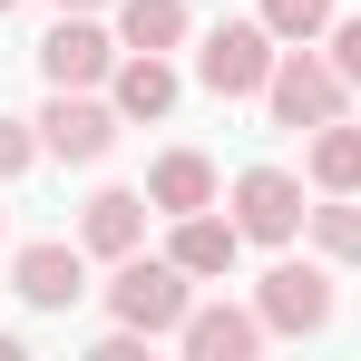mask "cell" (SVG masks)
Returning a JSON list of instances; mask_svg holds the SVG:
<instances>
[{
    "label": "cell",
    "mask_w": 361,
    "mask_h": 361,
    "mask_svg": "<svg viewBox=\"0 0 361 361\" xmlns=\"http://www.w3.org/2000/svg\"><path fill=\"white\" fill-rule=\"evenodd\" d=\"M195 274H185L176 254H118V274H108V312H118L127 332H176L195 293H185Z\"/></svg>",
    "instance_id": "cell-1"
},
{
    "label": "cell",
    "mask_w": 361,
    "mask_h": 361,
    "mask_svg": "<svg viewBox=\"0 0 361 361\" xmlns=\"http://www.w3.org/2000/svg\"><path fill=\"white\" fill-rule=\"evenodd\" d=\"M312 244H322L332 264H361V205H342V195L312 205Z\"/></svg>",
    "instance_id": "cell-16"
},
{
    "label": "cell",
    "mask_w": 361,
    "mask_h": 361,
    "mask_svg": "<svg viewBox=\"0 0 361 361\" xmlns=\"http://www.w3.org/2000/svg\"><path fill=\"white\" fill-rule=\"evenodd\" d=\"M254 312H264V332H322L332 322V274L322 264H274Z\"/></svg>",
    "instance_id": "cell-6"
},
{
    "label": "cell",
    "mask_w": 361,
    "mask_h": 361,
    "mask_svg": "<svg viewBox=\"0 0 361 361\" xmlns=\"http://www.w3.org/2000/svg\"><path fill=\"white\" fill-rule=\"evenodd\" d=\"M166 254H176L195 283H215V274H235L244 225H235V215H205V205H195V215H176V244H166Z\"/></svg>",
    "instance_id": "cell-11"
},
{
    "label": "cell",
    "mask_w": 361,
    "mask_h": 361,
    "mask_svg": "<svg viewBox=\"0 0 361 361\" xmlns=\"http://www.w3.org/2000/svg\"><path fill=\"white\" fill-rule=\"evenodd\" d=\"M302 185L283 176V166H244L235 176V225H244V244H293L302 235Z\"/></svg>",
    "instance_id": "cell-4"
},
{
    "label": "cell",
    "mask_w": 361,
    "mask_h": 361,
    "mask_svg": "<svg viewBox=\"0 0 361 361\" xmlns=\"http://www.w3.org/2000/svg\"><path fill=\"white\" fill-rule=\"evenodd\" d=\"M10 283H20V302L59 312V302H78V293H88V264H78V244H20Z\"/></svg>",
    "instance_id": "cell-9"
},
{
    "label": "cell",
    "mask_w": 361,
    "mask_h": 361,
    "mask_svg": "<svg viewBox=\"0 0 361 361\" xmlns=\"http://www.w3.org/2000/svg\"><path fill=\"white\" fill-rule=\"evenodd\" d=\"M176 342L195 361H254L264 352V312H244V302H195V312L176 322Z\"/></svg>",
    "instance_id": "cell-8"
},
{
    "label": "cell",
    "mask_w": 361,
    "mask_h": 361,
    "mask_svg": "<svg viewBox=\"0 0 361 361\" xmlns=\"http://www.w3.org/2000/svg\"><path fill=\"white\" fill-rule=\"evenodd\" d=\"M39 68H49V88H98V78H118V39L98 20L59 10V30L39 39Z\"/></svg>",
    "instance_id": "cell-7"
},
{
    "label": "cell",
    "mask_w": 361,
    "mask_h": 361,
    "mask_svg": "<svg viewBox=\"0 0 361 361\" xmlns=\"http://www.w3.org/2000/svg\"><path fill=\"white\" fill-rule=\"evenodd\" d=\"M147 205H157V215H195V205H215V166H205L195 147L157 157V166H147Z\"/></svg>",
    "instance_id": "cell-12"
},
{
    "label": "cell",
    "mask_w": 361,
    "mask_h": 361,
    "mask_svg": "<svg viewBox=\"0 0 361 361\" xmlns=\"http://www.w3.org/2000/svg\"><path fill=\"white\" fill-rule=\"evenodd\" d=\"M118 39L127 49H176L185 39V0H118Z\"/></svg>",
    "instance_id": "cell-15"
},
{
    "label": "cell",
    "mask_w": 361,
    "mask_h": 361,
    "mask_svg": "<svg viewBox=\"0 0 361 361\" xmlns=\"http://www.w3.org/2000/svg\"><path fill=\"white\" fill-rule=\"evenodd\" d=\"M147 215H157V205H147L137 185H108V195H88V215H78V244L118 264V254H137V244H147Z\"/></svg>",
    "instance_id": "cell-10"
},
{
    "label": "cell",
    "mask_w": 361,
    "mask_h": 361,
    "mask_svg": "<svg viewBox=\"0 0 361 361\" xmlns=\"http://www.w3.org/2000/svg\"><path fill=\"white\" fill-rule=\"evenodd\" d=\"M39 147H49V157H68V166H98V157L118 147V98L98 108V98H78V88H59V98L39 108Z\"/></svg>",
    "instance_id": "cell-5"
},
{
    "label": "cell",
    "mask_w": 361,
    "mask_h": 361,
    "mask_svg": "<svg viewBox=\"0 0 361 361\" xmlns=\"http://www.w3.org/2000/svg\"><path fill=\"white\" fill-rule=\"evenodd\" d=\"M274 59H283V49H274V30H264V20H225V30L195 49V78H205L215 98H264Z\"/></svg>",
    "instance_id": "cell-2"
},
{
    "label": "cell",
    "mask_w": 361,
    "mask_h": 361,
    "mask_svg": "<svg viewBox=\"0 0 361 361\" xmlns=\"http://www.w3.org/2000/svg\"><path fill=\"white\" fill-rule=\"evenodd\" d=\"M0 10H20V0H0Z\"/></svg>",
    "instance_id": "cell-21"
},
{
    "label": "cell",
    "mask_w": 361,
    "mask_h": 361,
    "mask_svg": "<svg viewBox=\"0 0 361 361\" xmlns=\"http://www.w3.org/2000/svg\"><path fill=\"white\" fill-rule=\"evenodd\" d=\"M30 157H39V137H30V127H20V118H0V185L20 176Z\"/></svg>",
    "instance_id": "cell-18"
},
{
    "label": "cell",
    "mask_w": 361,
    "mask_h": 361,
    "mask_svg": "<svg viewBox=\"0 0 361 361\" xmlns=\"http://www.w3.org/2000/svg\"><path fill=\"white\" fill-rule=\"evenodd\" d=\"M312 185H322V195H361V127H322V137H312Z\"/></svg>",
    "instance_id": "cell-14"
},
{
    "label": "cell",
    "mask_w": 361,
    "mask_h": 361,
    "mask_svg": "<svg viewBox=\"0 0 361 361\" xmlns=\"http://www.w3.org/2000/svg\"><path fill=\"white\" fill-rule=\"evenodd\" d=\"M332 68L361 88V20H342V30H332Z\"/></svg>",
    "instance_id": "cell-19"
},
{
    "label": "cell",
    "mask_w": 361,
    "mask_h": 361,
    "mask_svg": "<svg viewBox=\"0 0 361 361\" xmlns=\"http://www.w3.org/2000/svg\"><path fill=\"white\" fill-rule=\"evenodd\" d=\"M342 88H352V78H342L332 59L283 49V59H274V78H264V108H274L283 127H332V118H342Z\"/></svg>",
    "instance_id": "cell-3"
},
{
    "label": "cell",
    "mask_w": 361,
    "mask_h": 361,
    "mask_svg": "<svg viewBox=\"0 0 361 361\" xmlns=\"http://www.w3.org/2000/svg\"><path fill=\"white\" fill-rule=\"evenodd\" d=\"M59 10H98V0H59Z\"/></svg>",
    "instance_id": "cell-20"
},
{
    "label": "cell",
    "mask_w": 361,
    "mask_h": 361,
    "mask_svg": "<svg viewBox=\"0 0 361 361\" xmlns=\"http://www.w3.org/2000/svg\"><path fill=\"white\" fill-rule=\"evenodd\" d=\"M166 108H176V68H166V49L118 59V118H166Z\"/></svg>",
    "instance_id": "cell-13"
},
{
    "label": "cell",
    "mask_w": 361,
    "mask_h": 361,
    "mask_svg": "<svg viewBox=\"0 0 361 361\" xmlns=\"http://www.w3.org/2000/svg\"><path fill=\"white\" fill-rule=\"evenodd\" d=\"M264 30L274 39H322L332 30V0H264Z\"/></svg>",
    "instance_id": "cell-17"
}]
</instances>
